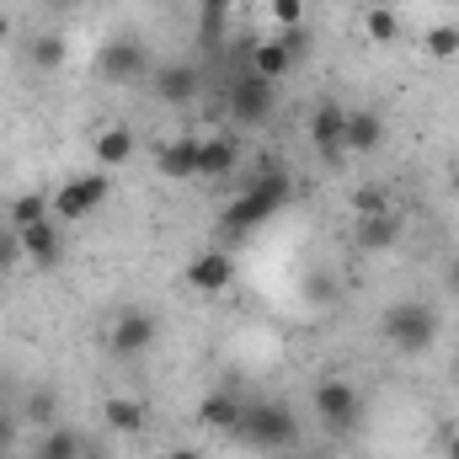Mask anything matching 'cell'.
Wrapping results in <instances>:
<instances>
[{
    "label": "cell",
    "instance_id": "obj_13",
    "mask_svg": "<svg viewBox=\"0 0 459 459\" xmlns=\"http://www.w3.org/2000/svg\"><path fill=\"white\" fill-rule=\"evenodd\" d=\"M198 134H177V139H166L160 150H155V166H160V177H171V182H193L198 177Z\"/></svg>",
    "mask_w": 459,
    "mask_h": 459
},
{
    "label": "cell",
    "instance_id": "obj_4",
    "mask_svg": "<svg viewBox=\"0 0 459 459\" xmlns=\"http://www.w3.org/2000/svg\"><path fill=\"white\" fill-rule=\"evenodd\" d=\"M108 204V177L102 171H81V177H70L54 198H48V214L59 220V225H81L86 214H97Z\"/></svg>",
    "mask_w": 459,
    "mask_h": 459
},
{
    "label": "cell",
    "instance_id": "obj_12",
    "mask_svg": "<svg viewBox=\"0 0 459 459\" xmlns=\"http://www.w3.org/2000/svg\"><path fill=\"white\" fill-rule=\"evenodd\" d=\"M193 97H198V70H193L187 59H171V65L155 70V102H166V108H187Z\"/></svg>",
    "mask_w": 459,
    "mask_h": 459
},
{
    "label": "cell",
    "instance_id": "obj_32",
    "mask_svg": "<svg viewBox=\"0 0 459 459\" xmlns=\"http://www.w3.org/2000/svg\"><path fill=\"white\" fill-rule=\"evenodd\" d=\"M0 38H11V16L5 11H0Z\"/></svg>",
    "mask_w": 459,
    "mask_h": 459
},
{
    "label": "cell",
    "instance_id": "obj_9",
    "mask_svg": "<svg viewBox=\"0 0 459 459\" xmlns=\"http://www.w3.org/2000/svg\"><path fill=\"white\" fill-rule=\"evenodd\" d=\"M16 240H22V256H27L32 267H59V262H65V230H59L54 214L38 220V225H22Z\"/></svg>",
    "mask_w": 459,
    "mask_h": 459
},
{
    "label": "cell",
    "instance_id": "obj_24",
    "mask_svg": "<svg viewBox=\"0 0 459 459\" xmlns=\"http://www.w3.org/2000/svg\"><path fill=\"white\" fill-rule=\"evenodd\" d=\"M86 455V444L70 433V428H54L48 438H43V449H38V459H81Z\"/></svg>",
    "mask_w": 459,
    "mask_h": 459
},
{
    "label": "cell",
    "instance_id": "obj_3",
    "mask_svg": "<svg viewBox=\"0 0 459 459\" xmlns=\"http://www.w3.org/2000/svg\"><path fill=\"white\" fill-rule=\"evenodd\" d=\"M433 337H438V316H433V305H422V299H401V305L385 310V342L395 347V352L417 358V352L433 347Z\"/></svg>",
    "mask_w": 459,
    "mask_h": 459
},
{
    "label": "cell",
    "instance_id": "obj_8",
    "mask_svg": "<svg viewBox=\"0 0 459 459\" xmlns=\"http://www.w3.org/2000/svg\"><path fill=\"white\" fill-rule=\"evenodd\" d=\"M150 342H155V316L150 310H117L113 326H108V352L139 358V352H150Z\"/></svg>",
    "mask_w": 459,
    "mask_h": 459
},
{
    "label": "cell",
    "instance_id": "obj_18",
    "mask_svg": "<svg viewBox=\"0 0 459 459\" xmlns=\"http://www.w3.org/2000/svg\"><path fill=\"white\" fill-rule=\"evenodd\" d=\"M379 144H385V117L368 108H352L347 113V155H374Z\"/></svg>",
    "mask_w": 459,
    "mask_h": 459
},
{
    "label": "cell",
    "instance_id": "obj_5",
    "mask_svg": "<svg viewBox=\"0 0 459 459\" xmlns=\"http://www.w3.org/2000/svg\"><path fill=\"white\" fill-rule=\"evenodd\" d=\"M144 65H150V48H144V38H139V32H117V38H108V43L97 48V75H102V81H113V86L139 81V75H144Z\"/></svg>",
    "mask_w": 459,
    "mask_h": 459
},
{
    "label": "cell",
    "instance_id": "obj_33",
    "mask_svg": "<svg viewBox=\"0 0 459 459\" xmlns=\"http://www.w3.org/2000/svg\"><path fill=\"white\" fill-rule=\"evenodd\" d=\"M220 5H235V0H220Z\"/></svg>",
    "mask_w": 459,
    "mask_h": 459
},
{
    "label": "cell",
    "instance_id": "obj_28",
    "mask_svg": "<svg viewBox=\"0 0 459 459\" xmlns=\"http://www.w3.org/2000/svg\"><path fill=\"white\" fill-rule=\"evenodd\" d=\"M273 22L278 27H299L305 22V0H273Z\"/></svg>",
    "mask_w": 459,
    "mask_h": 459
},
{
    "label": "cell",
    "instance_id": "obj_34",
    "mask_svg": "<svg viewBox=\"0 0 459 459\" xmlns=\"http://www.w3.org/2000/svg\"><path fill=\"white\" fill-rule=\"evenodd\" d=\"M0 459H5V455H0Z\"/></svg>",
    "mask_w": 459,
    "mask_h": 459
},
{
    "label": "cell",
    "instance_id": "obj_30",
    "mask_svg": "<svg viewBox=\"0 0 459 459\" xmlns=\"http://www.w3.org/2000/svg\"><path fill=\"white\" fill-rule=\"evenodd\" d=\"M166 459H204V455H198V449H171Z\"/></svg>",
    "mask_w": 459,
    "mask_h": 459
},
{
    "label": "cell",
    "instance_id": "obj_29",
    "mask_svg": "<svg viewBox=\"0 0 459 459\" xmlns=\"http://www.w3.org/2000/svg\"><path fill=\"white\" fill-rule=\"evenodd\" d=\"M11 444H16V417H11V411H0V455H5Z\"/></svg>",
    "mask_w": 459,
    "mask_h": 459
},
{
    "label": "cell",
    "instance_id": "obj_31",
    "mask_svg": "<svg viewBox=\"0 0 459 459\" xmlns=\"http://www.w3.org/2000/svg\"><path fill=\"white\" fill-rule=\"evenodd\" d=\"M444 455H449V459H459V433L449 438V444H444Z\"/></svg>",
    "mask_w": 459,
    "mask_h": 459
},
{
    "label": "cell",
    "instance_id": "obj_22",
    "mask_svg": "<svg viewBox=\"0 0 459 459\" xmlns=\"http://www.w3.org/2000/svg\"><path fill=\"white\" fill-rule=\"evenodd\" d=\"M347 204H352V214H358V220H374V214H395V209H390V193H385L379 182H363V187H352V198H347Z\"/></svg>",
    "mask_w": 459,
    "mask_h": 459
},
{
    "label": "cell",
    "instance_id": "obj_15",
    "mask_svg": "<svg viewBox=\"0 0 459 459\" xmlns=\"http://www.w3.org/2000/svg\"><path fill=\"white\" fill-rule=\"evenodd\" d=\"M102 422L113 428L117 438H139V433L150 428V411H144V401H134V395H113V401H102Z\"/></svg>",
    "mask_w": 459,
    "mask_h": 459
},
{
    "label": "cell",
    "instance_id": "obj_23",
    "mask_svg": "<svg viewBox=\"0 0 459 459\" xmlns=\"http://www.w3.org/2000/svg\"><path fill=\"white\" fill-rule=\"evenodd\" d=\"M65 54H70V48H65V38H59V32H43V38H32V48H27V59H32L38 70H59V65H65Z\"/></svg>",
    "mask_w": 459,
    "mask_h": 459
},
{
    "label": "cell",
    "instance_id": "obj_14",
    "mask_svg": "<svg viewBox=\"0 0 459 459\" xmlns=\"http://www.w3.org/2000/svg\"><path fill=\"white\" fill-rule=\"evenodd\" d=\"M240 166V144L230 139V134H209L204 144H198V177L204 182H220Z\"/></svg>",
    "mask_w": 459,
    "mask_h": 459
},
{
    "label": "cell",
    "instance_id": "obj_21",
    "mask_svg": "<svg viewBox=\"0 0 459 459\" xmlns=\"http://www.w3.org/2000/svg\"><path fill=\"white\" fill-rule=\"evenodd\" d=\"M363 32H368V43H395L401 38V16L390 11V5H374V11H363Z\"/></svg>",
    "mask_w": 459,
    "mask_h": 459
},
{
    "label": "cell",
    "instance_id": "obj_7",
    "mask_svg": "<svg viewBox=\"0 0 459 459\" xmlns=\"http://www.w3.org/2000/svg\"><path fill=\"white\" fill-rule=\"evenodd\" d=\"M278 108V97H273V81H262L256 70H246L235 86H230V117L235 123H246V128H256V123H267Z\"/></svg>",
    "mask_w": 459,
    "mask_h": 459
},
{
    "label": "cell",
    "instance_id": "obj_19",
    "mask_svg": "<svg viewBox=\"0 0 459 459\" xmlns=\"http://www.w3.org/2000/svg\"><path fill=\"white\" fill-rule=\"evenodd\" d=\"M134 134L123 128V123H108V128H97V139H91V150H97V166H123L128 155H134Z\"/></svg>",
    "mask_w": 459,
    "mask_h": 459
},
{
    "label": "cell",
    "instance_id": "obj_16",
    "mask_svg": "<svg viewBox=\"0 0 459 459\" xmlns=\"http://www.w3.org/2000/svg\"><path fill=\"white\" fill-rule=\"evenodd\" d=\"M240 411H246V401L240 395H230V390H214V395H204L198 401V422L209 428V433H235V422H240Z\"/></svg>",
    "mask_w": 459,
    "mask_h": 459
},
{
    "label": "cell",
    "instance_id": "obj_11",
    "mask_svg": "<svg viewBox=\"0 0 459 459\" xmlns=\"http://www.w3.org/2000/svg\"><path fill=\"white\" fill-rule=\"evenodd\" d=\"M230 283H235V256H230V251H204V256L187 262V289H198V294H225Z\"/></svg>",
    "mask_w": 459,
    "mask_h": 459
},
{
    "label": "cell",
    "instance_id": "obj_2",
    "mask_svg": "<svg viewBox=\"0 0 459 459\" xmlns=\"http://www.w3.org/2000/svg\"><path fill=\"white\" fill-rule=\"evenodd\" d=\"M230 438L246 444V449H262V455H289L299 444V417L283 401H246Z\"/></svg>",
    "mask_w": 459,
    "mask_h": 459
},
{
    "label": "cell",
    "instance_id": "obj_25",
    "mask_svg": "<svg viewBox=\"0 0 459 459\" xmlns=\"http://www.w3.org/2000/svg\"><path fill=\"white\" fill-rule=\"evenodd\" d=\"M38 220H48V198H43V193H22V198L11 204V230L38 225Z\"/></svg>",
    "mask_w": 459,
    "mask_h": 459
},
{
    "label": "cell",
    "instance_id": "obj_1",
    "mask_svg": "<svg viewBox=\"0 0 459 459\" xmlns=\"http://www.w3.org/2000/svg\"><path fill=\"white\" fill-rule=\"evenodd\" d=\"M289 193H294V182H289V171H262L251 187H240L235 198H230L225 220H220V230H225L230 240H240V235H251L256 225H267L283 204H289Z\"/></svg>",
    "mask_w": 459,
    "mask_h": 459
},
{
    "label": "cell",
    "instance_id": "obj_27",
    "mask_svg": "<svg viewBox=\"0 0 459 459\" xmlns=\"http://www.w3.org/2000/svg\"><path fill=\"white\" fill-rule=\"evenodd\" d=\"M22 262H27V256H22V240H16V230L0 225V278H11Z\"/></svg>",
    "mask_w": 459,
    "mask_h": 459
},
{
    "label": "cell",
    "instance_id": "obj_20",
    "mask_svg": "<svg viewBox=\"0 0 459 459\" xmlns=\"http://www.w3.org/2000/svg\"><path fill=\"white\" fill-rule=\"evenodd\" d=\"M352 240H358V251H385V246H395V240H401V220H395V214H374V220H358Z\"/></svg>",
    "mask_w": 459,
    "mask_h": 459
},
{
    "label": "cell",
    "instance_id": "obj_26",
    "mask_svg": "<svg viewBox=\"0 0 459 459\" xmlns=\"http://www.w3.org/2000/svg\"><path fill=\"white\" fill-rule=\"evenodd\" d=\"M428 54H433V59H459V27L455 22L428 27Z\"/></svg>",
    "mask_w": 459,
    "mask_h": 459
},
{
    "label": "cell",
    "instance_id": "obj_17",
    "mask_svg": "<svg viewBox=\"0 0 459 459\" xmlns=\"http://www.w3.org/2000/svg\"><path fill=\"white\" fill-rule=\"evenodd\" d=\"M246 70H256L262 81H273V86H278V81L294 70V54H289V43H283V38H262V43L251 48V59H246Z\"/></svg>",
    "mask_w": 459,
    "mask_h": 459
},
{
    "label": "cell",
    "instance_id": "obj_6",
    "mask_svg": "<svg viewBox=\"0 0 459 459\" xmlns=\"http://www.w3.org/2000/svg\"><path fill=\"white\" fill-rule=\"evenodd\" d=\"M316 417H321L332 433L358 428V417H363V395H358V385H347V379H321V385H316Z\"/></svg>",
    "mask_w": 459,
    "mask_h": 459
},
{
    "label": "cell",
    "instance_id": "obj_10",
    "mask_svg": "<svg viewBox=\"0 0 459 459\" xmlns=\"http://www.w3.org/2000/svg\"><path fill=\"white\" fill-rule=\"evenodd\" d=\"M310 144L326 160H342L347 155V108L342 102H316V113H310Z\"/></svg>",
    "mask_w": 459,
    "mask_h": 459
}]
</instances>
